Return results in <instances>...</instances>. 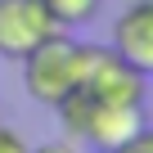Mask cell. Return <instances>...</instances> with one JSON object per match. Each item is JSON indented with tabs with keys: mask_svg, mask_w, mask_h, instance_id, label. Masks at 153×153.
Returning a JSON list of instances; mask_svg holds the SVG:
<instances>
[{
	"mask_svg": "<svg viewBox=\"0 0 153 153\" xmlns=\"http://www.w3.org/2000/svg\"><path fill=\"white\" fill-rule=\"evenodd\" d=\"M0 122H5V113H0Z\"/></svg>",
	"mask_w": 153,
	"mask_h": 153,
	"instance_id": "obj_10",
	"label": "cell"
},
{
	"mask_svg": "<svg viewBox=\"0 0 153 153\" xmlns=\"http://www.w3.org/2000/svg\"><path fill=\"white\" fill-rule=\"evenodd\" d=\"M113 153H153V126L144 122V126H140V131H135L126 144H117Z\"/></svg>",
	"mask_w": 153,
	"mask_h": 153,
	"instance_id": "obj_7",
	"label": "cell"
},
{
	"mask_svg": "<svg viewBox=\"0 0 153 153\" xmlns=\"http://www.w3.org/2000/svg\"><path fill=\"white\" fill-rule=\"evenodd\" d=\"M144 81L113 45H90L76 41V90L104 104H144Z\"/></svg>",
	"mask_w": 153,
	"mask_h": 153,
	"instance_id": "obj_1",
	"label": "cell"
},
{
	"mask_svg": "<svg viewBox=\"0 0 153 153\" xmlns=\"http://www.w3.org/2000/svg\"><path fill=\"white\" fill-rule=\"evenodd\" d=\"M0 153H32V144H27L14 126H5V122H0Z\"/></svg>",
	"mask_w": 153,
	"mask_h": 153,
	"instance_id": "obj_8",
	"label": "cell"
},
{
	"mask_svg": "<svg viewBox=\"0 0 153 153\" xmlns=\"http://www.w3.org/2000/svg\"><path fill=\"white\" fill-rule=\"evenodd\" d=\"M99 5L104 0H45V9H50V18L68 32V27H81V23H90L95 14H99Z\"/></svg>",
	"mask_w": 153,
	"mask_h": 153,
	"instance_id": "obj_6",
	"label": "cell"
},
{
	"mask_svg": "<svg viewBox=\"0 0 153 153\" xmlns=\"http://www.w3.org/2000/svg\"><path fill=\"white\" fill-rule=\"evenodd\" d=\"M144 122H149V117H144V104H104V99H90L81 144H90L95 153H113V149L126 144Z\"/></svg>",
	"mask_w": 153,
	"mask_h": 153,
	"instance_id": "obj_5",
	"label": "cell"
},
{
	"mask_svg": "<svg viewBox=\"0 0 153 153\" xmlns=\"http://www.w3.org/2000/svg\"><path fill=\"white\" fill-rule=\"evenodd\" d=\"M23 90L41 104V108H54L59 99H68L76 90V41L68 32H54L45 36L36 50H27L23 59Z\"/></svg>",
	"mask_w": 153,
	"mask_h": 153,
	"instance_id": "obj_2",
	"label": "cell"
},
{
	"mask_svg": "<svg viewBox=\"0 0 153 153\" xmlns=\"http://www.w3.org/2000/svg\"><path fill=\"white\" fill-rule=\"evenodd\" d=\"M32 153H81V149H76V140H45V144H36Z\"/></svg>",
	"mask_w": 153,
	"mask_h": 153,
	"instance_id": "obj_9",
	"label": "cell"
},
{
	"mask_svg": "<svg viewBox=\"0 0 153 153\" xmlns=\"http://www.w3.org/2000/svg\"><path fill=\"white\" fill-rule=\"evenodd\" d=\"M54 32L63 27L50 18L45 0H0V59H23Z\"/></svg>",
	"mask_w": 153,
	"mask_h": 153,
	"instance_id": "obj_3",
	"label": "cell"
},
{
	"mask_svg": "<svg viewBox=\"0 0 153 153\" xmlns=\"http://www.w3.org/2000/svg\"><path fill=\"white\" fill-rule=\"evenodd\" d=\"M140 76H153V0H131L113 18V41H108Z\"/></svg>",
	"mask_w": 153,
	"mask_h": 153,
	"instance_id": "obj_4",
	"label": "cell"
}]
</instances>
